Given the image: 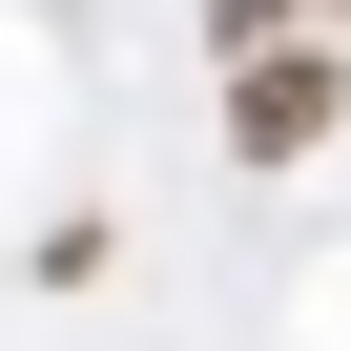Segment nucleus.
I'll use <instances>...</instances> for the list:
<instances>
[{
    "mask_svg": "<svg viewBox=\"0 0 351 351\" xmlns=\"http://www.w3.org/2000/svg\"><path fill=\"white\" fill-rule=\"evenodd\" d=\"M330 21H351V0H330Z\"/></svg>",
    "mask_w": 351,
    "mask_h": 351,
    "instance_id": "obj_2",
    "label": "nucleus"
},
{
    "mask_svg": "<svg viewBox=\"0 0 351 351\" xmlns=\"http://www.w3.org/2000/svg\"><path fill=\"white\" fill-rule=\"evenodd\" d=\"M330 124H351V83H330L310 42H228V145H248V165H310Z\"/></svg>",
    "mask_w": 351,
    "mask_h": 351,
    "instance_id": "obj_1",
    "label": "nucleus"
}]
</instances>
